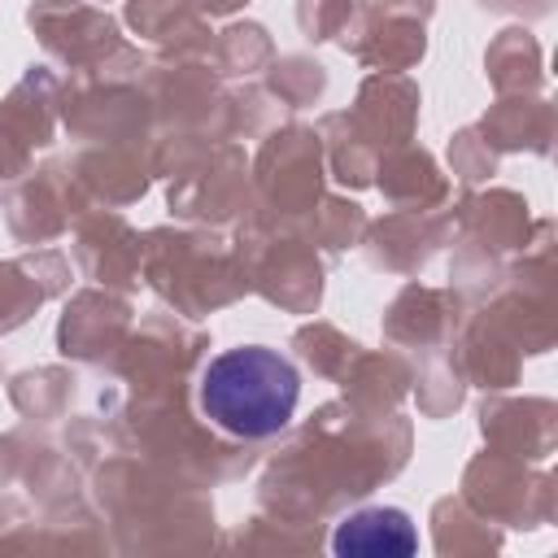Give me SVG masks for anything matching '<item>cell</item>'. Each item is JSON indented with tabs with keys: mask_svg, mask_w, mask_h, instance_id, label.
<instances>
[{
	"mask_svg": "<svg viewBox=\"0 0 558 558\" xmlns=\"http://www.w3.org/2000/svg\"><path fill=\"white\" fill-rule=\"evenodd\" d=\"M296 401H301L296 366L266 344L227 349L201 375L205 418L240 440H266L283 432L292 423Z\"/></svg>",
	"mask_w": 558,
	"mask_h": 558,
	"instance_id": "1",
	"label": "cell"
},
{
	"mask_svg": "<svg viewBox=\"0 0 558 558\" xmlns=\"http://www.w3.org/2000/svg\"><path fill=\"white\" fill-rule=\"evenodd\" d=\"M331 549L340 558H405L418 549V532L405 510L392 506H366L349 519H340Z\"/></svg>",
	"mask_w": 558,
	"mask_h": 558,
	"instance_id": "2",
	"label": "cell"
}]
</instances>
